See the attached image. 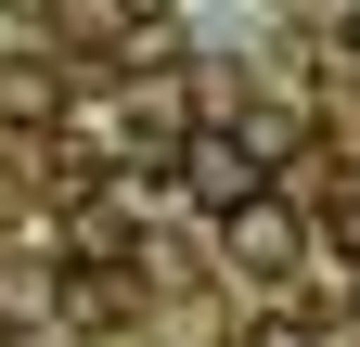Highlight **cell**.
Returning a JSON list of instances; mask_svg holds the SVG:
<instances>
[{
    "label": "cell",
    "instance_id": "obj_6",
    "mask_svg": "<svg viewBox=\"0 0 360 347\" xmlns=\"http://www.w3.org/2000/svg\"><path fill=\"white\" fill-rule=\"evenodd\" d=\"M245 347H322V334H309V322H257Z\"/></svg>",
    "mask_w": 360,
    "mask_h": 347
},
{
    "label": "cell",
    "instance_id": "obj_7",
    "mask_svg": "<svg viewBox=\"0 0 360 347\" xmlns=\"http://www.w3.org/2000/svg\"><path fill=\"white\" fill-rule=\"evenodd\" d=\"M335 244H360V181H335Z\"/></svg>",
    "mask_w": 360,
    "mask_h": 347
},
{
    "label": "cell",
    "instance_id": "obj_1",
    "mask_svg": "<svg viewBox=\"0 0 360 347\" xmlns=\"http://www.w3.org/2000/svg\"><path fill=\"white\" fill-rule=\"evenodd\" d=\"M219 257H232L245 283H296V206H270V193L219 206Z\"/></svg>",
    "mask_w": 360,
    "mask_h": 347
},
{
    "label": "cell",
    "instance_id": "obj_5",
    "mask_svg": "<svg viewBox=\"0 0 360 347\" xmlns=\"http://www.w3.org/2000/svg\"><path fill=\"white\" fill-rule=\"evenodd\" d=\"M39 309H52V270H39V257H26V270H0V334L39 322Z\"/></svg>",
    "mask_w": 360,
    "mask_h": 347
},
{
    "label": "cell",
    "instance_id": "obj_2",
    "mask_svg": "<svg viewBox=\"0 0 360 347\" xmlns=\"http://www.w3.org/2000/svg\"><path fill=\"white\" fill-rule=\"evenodd\" d=\"M129 142H142V167H167L180 142H193V91H180L167 52H142V77H129Z\"/></svg>",
    "mask_w": 360,
    "mask_h": 347
},
{
    "label": "cell",
    "instance_id": "obj_8",
    "mask_svg": "<svg viewBox=\"0 0 360 347\" xmlns=\"http://www.w3.org/2000/svg\"><path fill=\"white\" fill-rule=\"evenodd\" d=\"M142 13H155V0H142Z\"/></svg>",
    "mask_w": 360,
    "mask_h": 347
},
{
    "label": "cell",
    "instance_id": "obj_4",
    "mask_svg": "<svg viewBox=\"0 0 360 347\" xmlns=\"http://www.w3.org/2000/svg\"><path fill=\"white\" fill-rule=\"evenodd\" d=\"M52 116H65V77L39 52H0V129H52Z\"/></svg>",
    "mask_w": 360,
    "mask_h": 347
},
{
    "label": "cell",
    "instance_id": "obj_3",
    "mask_svg": "<svg viewBox=\"0 0 360 347\" xmlns=\"http://www.w3.org/2000/svg\"><path fill=\"white\" fill-rule=\"evenodd\" d=\"M167 167H180V181H193L206 206H245V193H270V167H257V142H245V129H193V142H180Z\"/></svg>",
    "mask_w": 360,
    "mask_h": 347
}]
</instances>
